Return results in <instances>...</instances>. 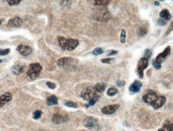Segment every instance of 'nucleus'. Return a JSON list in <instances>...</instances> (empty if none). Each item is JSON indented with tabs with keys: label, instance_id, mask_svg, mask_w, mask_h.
<instances>
[{
	"label": "nucleus",
	"instance_id": "nucleus-27",
	"mask_svg": "<svg viewBox=\"0 0 173 131\" xmlns=\"http://www.w3.org/2000/svg\"><path fill=\"white\" fill-rule=\"evenodd\" d=\"M42 114H43V112L40 110L36 111H34V113H33V119H34V120H38V119H40Z\"/></svg>",
	"mask_w": 173,
	"mask_h": 131
},
{
	"label": "nucleus",
	"instance_id": "nucleus-16",
	"mask_svg": "<svg viewBox=\"0 0 173 131\" xmlns=\"http://www.w3.org/2000/svg\"><path fill=\"white\" fill-rule=\"evenodd\" d=\"M47 103L49 106H52L58 104V98L55 95H52L47 97Z\"/></svg>",
	"mask_w": 173,
	"mask_h": 131
},
{
	"label": "nucleus",
	"instance_id": "nucleus-9",
	"mask_svg": "<svg viewBox=\"0 0 173 131\" xmlns=\"http://www.w3.org/2000/svg\"><path fill=\"white\" fill-rule=\"evenodd\" d=\"M119 105L118 104L113 105H109L104 107L102 108L101 111L103 114H113L116 112L119 108Z\"/></svg>",
	"mask_w": 173,
	"mask_h": 131
},
{
	"label": "nucleus",
	"instance_id": "nucleus-19",
	"mask_svg": "<svg viewBox=\"0 0 173 131\" xmlns=\"http://www.w3.org/2000/svg\"><path fill=\"white\" fill-rule=\"evenodd\" d=\"M110 2L109 0H95L94 5L97 6H104L108 5Z\"/></svg>",
	"mask_w": 173,
	"mask_h": 131
},
{
	"label": "nucleus",
	"instance_id": "nucleus-20",
	"mask_svg": "<svg viewBox=\"0 0 173 131\" xmlns=\"http://www.w3.org/2000/svg\"><path fill=\"white\" fill-rule=\"evenodd\" d=\"M64 104L66 107L71 108H77L79 107L77 103L71 101H69V100H64Z\"/></svg>",
	"mask_w": 173,
	"mask_h": 131
},
{
	"label": "nucleus",
	"instance_id": "nucleus-3",
	"mask_svg": "<svg viewBox=\"0 0 173 131\" xmlns=\"http://www.w3.org/2000/svg\"><path fill=\"white\" fill-rule=\"evenodd\" d=\"M58 41L61 48L64 51H73L79 45V40L77 39H66L62 36L59 37Z\"/></svg>",
	"mask_w": 173,
	"mask_h": 131
},
{
	"label": "nucleus",
	"instance_id": "nucleus-40",
	"mask_svg": "<svg viewBox=\"0 0 173 131\" xmlns=\"http://www.w3.org/2000/svg\"><path fill=\"white\" fill-rule=\"evenodd\" d=\"M5 21V19H0V25L2 24V23H3V22Z\"/></svg>",
	"mask_w": 173,
	"mask_h": 131
},
{
	"label": "nucleus",
	"instance_id": "nucleus-6",
	"mask_svg": "<svg viewBox=\"0 0 173 131\" xmlns=\"http://www.w3.org/2000/svg\"><path fill=\"white\" fill-rule=\"evenodd\" d=\"M171 46H167L163 52L159 54L157 56V57L155 59L156 62L158 63L161 64V63H162V62H164V61L165 60V59H167V58L170 56V54H171Z\"/></svg>",
	"mask_w": 173,
	"mask_h": 131
},
{
	"label": "nucleus",
	"instance_id": "nucleus-29",
	"mask_svg": "<svg viewBox=\"0 0 173 131\" xmlns=\"http://www.w3.org/2000/svg\"><path fill=\"white\" fill-rule=\"evenodd\" d=\"M126 39V31L125 30H122L121 33V42L122 43H125Z\"/></svg>",
	"mask_w": 173,
	"mask_h": 131
},
{
	"label": "nucleus",
	"instance_id": "nucleus-24",
	"mask_svg": "<svg viewBox=\"0 0 173 131\" xmlns=\"http://www.w3.org/2000/svg\"><path fill=\"white\" fill-rule=\"evenodd\" d=\"M117 89L114 87H110L107 91V94L109 96H113L118 93Z\"/></svg>",
	"mask_w": 173,
	"mask_h": 131
},
{
	"label": "nucleus",
	"instance_id": "nucleus-41",
	"mask_svg": "<svg viewBox=\"0 0 173 131\" xmlns=\"http://www.w3.org/2000/svg\"><path fill=\"white\" fill-rule=\"evenodd\" d=\"M85 107L86 108H88L89 107H90V105H89V104H85Z\"/></svg>",
	"mask_w": 173,
	"mask_h": 131
},
{
	"label": "nucleus",
	"instance_id": "nucleus-28",
	"mask_svg": "<svg viewBox=\"0 0 173 131\" xmlns=\"http://www.w3.org/2000/svg\"><path fill=\"white\" fill-rule=\"evenodd\" d=\"M152 51L149 49H146L144 51V57L146 58L148 60H149L152 57Z\"/></svg>",
	"mask_w": 173,
	"mask_h": 131
},
{
	"label": "nucleus",
	"instance_id": "nucleus-31",
	"mask_svg": "<svg viewBox=\"0 0 173 131\" xmlns=\"http://www.w3.org/2000/svg\"><path fill=\"white\" fill-rule=\"evenodd\" d=\"M10 51V48H6V49H0V56H6L9 54Z\"/></svg>",
	"mask_w": 173,
	"mask_h": 131
},
{
	"label": "nucleus",
	"instance_id": "nucleus-18",
	"mask_svg": "<svg viewBox=\"0 0 173 131\" xmlns=\"http://www.w3.org/2000/svg\"><path fill=\"white\" fill-rule=\"evenodd\" d=\"M159 16L165 20H170V19L171 18V15L170 13L169 12L168 10L166 9L162 10V11L159 13Z\"/></svg>",
	"mask_w": 173,
	"mask_h": 131
},
{
	"label": "nucleus",
	"instance_id": "nucleus-10",
	"mask_svg": "<svg viewBox=\"0 0 173 131\" xmlns=\"http://www.w3.org/2000/svg\"><path fill=\"white\" fill-rule=\"evenodd\" d=\"M16 50L23 56H28L33 51V49L30 46L22 45L17 46Z\"/></svg>",
	"mask_w": 173,
	"mask_h": 131
},
{
	"label": "nucleus",
	"instance_id": "nucleus-15",
	"mask_svg": "<svg viewBox=\"0 0 173 131\" xmlns=\"http://www.w3.org/2000/svg\"><path fill=\"white\" fill-rule=\"evenodd\" d=\"M73 59L71 58L64 57L61 58L58 61L57 64L59 66H64L71 63Z\"/></svg>",
	"mask_w": 173,
	"mask_h": 131
},
{
	"label": "nucleus",
	"instance_id": "nucleus-37",
	"mask_svg": "<svg viewBox=\"0 0 173 131\" xmlns=\"http://www.w3.org/2000/svg\"><path fill=\"white\" fill-rule=\"evenodd\" d=\"M118 53V51H116V50H111V51H110L108 53V54L107 56H114V55H116Z\"/></svg>",
	"mask_w": 173,
	"mask_h": 131
},
{
	"label": "nucleus",
	"instance_id": "nucleus-7",
	"mask_svg": "<svg viewBox=\"0 0 173 131\" xmlns=\"http://www.w3.org/2000/svg\"><path fill=\"white\" fill-rule=\"evenodd\" d=\"M25 68L24 64L21 62H16L12 68V72L15 75L18 76L24 72Z\"/></svg>",
	"mask_w": 173,
	"mask_h": 131
},
{
	"label": "nucleus",
	"instance_id": "nucleus-34",
	"mask_svg": "<svg viewBox=\"0 0 173 131\" xmlns=\"http://www.w3.org/2000/svg\"><path fill=\"white\" fill-rule=\"evenodd\" d=\"M167 24L165 20H164L163 19L160 18L158 20V25L159 26H165V25Z\"/></svg>",
	"mask_w": 173,
	"mask_h": 131
},
{
	"label": "nucleus",
	"instance_id": "nucleus-26",
	"mask_svg": "<svg viewBox=\"0 0 173 131\" xmlns=\"http://www.w3.org/2000/svg\"><path fill=\"white\" fill-rule=\"evenodd\" d=\"M103 53L104 51L102 48H96L92 51V54L95 56H98V55L103 54Z\"/></svg>",
	"mask_w": 173,
	"mask_h": 131
},
{
	"label": "nucleus",
	"instance_id": "nucleus-39",
	"mask_svg": "<svg viewBox=\"0 0 173 131\" xmlns=\"http://www.w3.org/2000/svg\"><path fill=\"white\" fill-rule=\"evenodd\" d=\"M154 4H155V6H158L159 4H160V3H159V2H158V1H155V2Z\"/></svg>",
	"mask_w": 173,
	"mask_h": 131
},
{
	"label": "nucleus",
	"instance_id": "nucleus-38",
	"mask_svg": "<svg viewBox=\"0 0 173 131\" xmlns=\"http://www.w3.org/2000/svg\"><path fill=\"white\" fill-rule=\"evenodd\" d=\"M172 30H173V21L172 22L171 25L169 26V28H168L167 33H166V35H168Z\"/></svg>",
	"mask_w": 173,
	"mask_h": 131
},
{
	"label": "nucleus",
	"instance_id": "nucleus-23",
	"mask_svg": "<svg viewBox=\"0 0 173 131\" xmlns=\"http://www.w3.org/2000/svg\"><path fill=\"white\" fill-rule=\"evenodd\" d=\"M158 131H173V124L167 123L159 129Z\"/></svg>",
	"mask_w": 173,
	"mask_h": 131
},
{
	"label": "nucleus",
	"instance_id": "nucleus-30",
	"mask_svg": "<svg viewBox=\"0 0 173 131\" xmlns=\"http://www.w3.org/2000/svg\"><path fill=\"white\" fill-rule=\"evenodd\" d=\"M21 0H8L7 1L8 4L10 6H14V5H18L21 2Z\"/></svg>",
	"mask_w": 173,
	"mask_h": 131
},
{
	"label": "nucleus",
	"instance_id": "nucleus-2",
	"mask_svg": "<svg viewBox=\"0 0 173 131\" xmlns=\"http://www.w3.org/2000/svg\"><path fill=\"white\" fill-rule=\"evenodd\" d=\"M80 96L89 102L90 106H93L100 98V95L98 94L94 87H88L82 91Z\"/></svg>",
	"mask_w": 173,
	"mask_h": 131
},
{
	"label": "nucleus",
	"instance_id": "nucleus-21",
	"mask_svg": "<svg viewBox=\"0 0 173 131\" xmlns=\"http://www.w3.org/2000/svg\"><path fill=\"white\" fill-rule=\"evenodd\" d=\"M147 31H148V30H147V27L145 25H142L139 27V30L138 31V34L139 36H143L147 34Z\"/></svg>",
	"mask_w": 173,
	"mask_h": 131
},
{
	"label": "nucleus",
	"instance_id": "nucleus-33",
	"mask_svg": "<svg viewBox=\"0 0 173 131\" xmlns=\"http://www.w3.org/2000/svg\"><path fill=\"white\" fill-rule=\"evenodd\" d=\"M46 85L49 88H50L51 89H55L56 87V85L55 84L51 82H47L46 83Z\"/></svg>",
	"mask_w": 173,
	"mask_h": 131
},
{
	"label": "nucleus",
	"instance_id": "nucleus-14",
	"mask_svg": "<svg viewBox=\"0 0 173 131\" xmlns=\"http://www.w3.org/2000/svg\"><path fill=\"white\" fill-rule=\"evenodd\" d=\"M67 116H64L59 113H56L53 115L52 122L56 124H60L67 121Z\"/></svg>",
	"mask_w": 173,
	"mask_h": 131
},
{
	"label": "nucleus",
	"instance_id": "nucleus-32",
	"mask_svg": "<svg viewBox=\"0 0 173 131\" xmlns=\"http://www.w3.org/2000/svg\"><path fill=\"white\" fill-rule=\"evenodd\" d=\"M152 65H153V66L156 69L159 70L162 68V65H161V64L157 63L155 60H154L152 61Z\"/></svg>",
	"mask_w": 173,
	"mask_h": 131
},
{
	"label": "nucleus",
	"instance_id": "nucleus-4",
	"mask_svg": "<svg viewBox=\"0 0 173 131\" xmlns=\"http://www.w3.org/2000/svg\"><path fill=\"white\" fill-rule=\"evenodd\" d=\"M42 67L39 63L31 64L26 72V75L30 77L31 80H34L40 75Z\"/></svg>",
	"mask_w": 173,
	"mask_h": 131
},
{
	"label": "nucleus",
	"instance_id": "nucleus-43",
	"mask_svg": "<svg viewBox=\"0 0 173 131\" xmlns=\"http://www.w3.org/2000/svg\"></svg>",
	"mask_w": 173,
	"mask_h": 131
},
{
	"label": "nucleus",
	"instance_id": "nucleus-25",
	"mask_svg": "<svg viewBox=\"0 0 173 131\" xmlns=\"http://www.w3.org/2000/svg\"><path fill=\"white\" fill-rule=\"evenodd\" d=\"M116 58H106V59H102L101 60V62L102 63L108 64H112L116 62Z\"/></svg>",
	"mask_w": 173,
	"mask_h": 131
},
{
	"label": "nucleus",
	"instance_id": "nucleus-22",
	"mask_svg": "<svg viewBox=\"0 0 173 131\" xmlns=\"http://www.w3.org/2000/svg\"><path fill=\"white\" fill-rule=\"evenodd\" d=\"M96 124H97V122H96V120L93 118H91V119L90 118L86 122V126L89 129H92V128H94L95 126H96Z\"/></svg>",
	"mask_w": 173,
	"mask_h": 131
},
{
	"label": "nucleus",
	"instance_id": "nucleus-11",
	"mask_svg": "<svg viewBox=\"0 0 173 131\" xmlns=\"http://www.w3.org/2000/svg\"><path fill=\"white\" fill-rule=\"evenodd\" d=\"M22 24V20L20 18V17L16 16L9 20L7 26L10 28L18 27L21 26Z\"/></svg>",
	"mask_w": 173,
	"mask_h": 131
},
{
	"label": "nucleus",
	"instance_id": "nucleus-12",
	"mask_svg": "<svg viewBox=\"0 0 173 131\" xmlns=\"http://www.w3.org/2000/svg\"><path fill=\"white\" fill-rule=\"evenodd\" d=\"M142 86V82L138 80L134 81L133 83L130 85L129 87V90L133 93H138L140 91L141 88Z\"/></svg>",
	"mask_w": 173,
	"mask_h": 131
},
{
	"label": "nucleus",
	"instance_id": "nucleus-8",
	"mask_svg": "<svg viewBox=\"0 0 173 131\" xmlns=\"http://www.w3.org/2000/svg\"><path fill=\"white\" fill-rule=\"evenodd\" d=\"M94 16L96 17L97 20L103 21V20H107L109 18V14L108 11L105 9L100 8L97 11Z\"/></svg>",
	"mask_w": 173,
	"mask_h": 131
},
{
	"label": "nucleus",
	"instance_id": "nucleus-42",
	"mask_svg": "<svg viewBox=\"0 0 173 131\" xmlns=\"http://www.w3.org/2000/svg\"><path fill=\"white\" fill-rule=\"evenodd\" d=\"M2 62H3V60H1V59H0V64L2 63Z\"/></svg>",
	"mask_w": 173,
	"mask_h": 131
},
{
	"label": "nucleus",
	"instance_id": "nucleus-5",
	"mask_svg": "<svg viewBox=\"0 0 173 131\" xmlns=\"http://www.w3.org/2000/svg\"><path fill=\"white\" fill-rule=\"evenodd\" d=\"M149 60L146 58L143 57L139 60L138 63L137 72L139 77L142 79L144 76V70L147 68L149 65Z\"/></svg>",
	"mask_w": 173,
	"mask_h": 131
},
{
	"label": "nucleus",
	"instance_id": "nucleus-17",
	"mask_svg": "<svg viewBox=\"0 0 173 131\" xmlns=\"http://www.w3.org/2000/svg\"><path fill=\"white\" fill-rule=\"evenodd\" d=\"M106 87V83L100 82L96 84L94 88L97 92L102 93L105 90Z\"/></svg>",
	"mask_w": 173,
	"mask_h": 131
},
{
	"label": "nucleus",
	"instance_id": "nucleus-36",
	"mask_svg": "<svg viewBox=\"0 0 173 131\" xmlns=\"http://www.w3.org/2000/svg\"><path fill=\"white\" fill-rule=\"evenodd\" d=\"M61 2L63 3L62 1H61ZM65 3H60L61 6H62L64 7H69L70 6V4H71V3H71V1H65Z\"/></svg>",
	"mask_w": 173,
	"mask_h": 131
},
{
	"label": "nucleus",
	"instance_id": "nucleus-35",
	"mask_svg": "<svg viewBox=\"0 0 173 131\" xmlns=\"http://www.w3.org/2000/svg\"><path fill=\"white\" fill-rule=\"evenodd\" d=\"M126 82L124 81H118L117 83H116V85L119 87H122L125 85Z\"/></svg>",
	"mask_w": 173,
	"mask_h": 131
},
{
	"label": "nucleus",
	"instance_id": "nucleus-13",
	"mask_svg": "<svg viewBox=\"0 0 173 131\" xmlns=\"http://www.w3.org/2000/svg\"><path fill=\"white\" fill-rule=\"evenodd\" d=\"M12 99V94L7 92L0 96V108H2L7 103L11 101Z\"/></svg>",
	"mask_w": 173,
	"mask_h": 131
},
{
	"label": "nucleus",
	"instance_id": "nucleus-1",
	"mask_svg": "<svg viewBox=\"0 0 173 131\" xmlns=\"http://www.w3.org/2000/svg\"><path fill=\"white\" fill-rule=\"evenodd\" d=\"M144 102L152 105L155 110L161 108L165 103L167 98L165 96H158L155 91L149 90L142 97Z\"/></svg>",
	"mask_w": 173,
	"mask_h": 131
}]
</instances>
